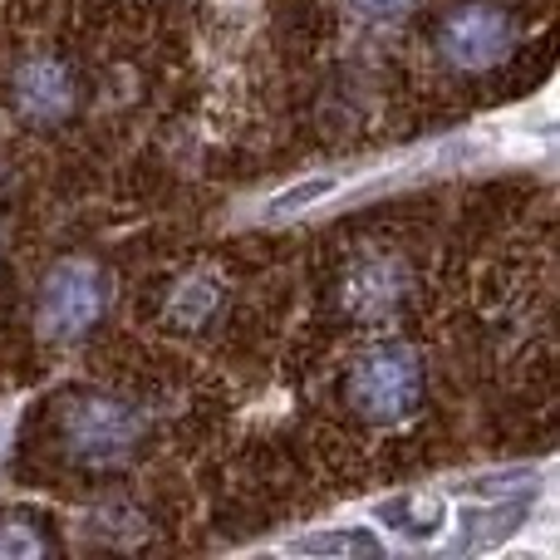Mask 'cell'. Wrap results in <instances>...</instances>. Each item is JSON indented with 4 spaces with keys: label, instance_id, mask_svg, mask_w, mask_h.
<instances>
[{
    "label": "cell",
    "instance_id": "1",
    "mask_svg": "<svg viewBox=\"0 0 560 560\" xmlns=\"http://www.w3.org/2000/svg\"><path fill=\"white\" fill-rule=\"evenodd\" d=\"M55 438L79 472H124L153 443V418L118 388H74L55 408Z\"/></svg>",
    "mask_w": 560,
    "mask_h": 560
},
{
    "label": "cell",
    "instance_id": "2",
    "mask_svg": "<svg viewBox=\"0 0 560 560\" xmlns=\"http://www.w3.org/2000/svg\"><path fill=\"white\" fill-rule=\"evenodd\" d=\"M108 305H114V276H108V266L98 256L69 252L59 261H49V271L39 276L30 319H35L39 345L79 349L89 335H98V325L108 319Z\"/></svg>",
    "mask_w": 560,
    "mask_h": 560
},
{
    "label": "cell",
    "instance_id": "3",
    "mask_svg": "<svg viewBox=\"0 0 560 560\" xmlns=\"http://www.w3.org/2000/svg\"><path fill=\"white\" fill-rule=\"evenodd\" d=\"M339 398L354 418L374 428H394L413 418L428 398V364L413 345L378 339L364 354H354L339 374Z\"/></svg>",
    "mask_w": 560,
    "mask_h": 560
},
{
    "label": "cell",
    "instance_id": "4",
    "mask_svg": "<svg viewBox=\"0 0 560 560\" xmlns=\"http://www.w3.org/2000/svg\"><path fill=\"white\" fill-rule=\"evenodd\" d=\"M516 39L522 25L506 0H457L433 30V55L453 74H487L512 59Z\"/></svg>",
    "mask_w": 560,
    "mask_h": 560
},
{
    "label": "cell",
    "instance_id": "5",
    "mask_svg": "<svg viewBox=\"0 0 560 560\" xmlns=\"http://www.w3.org/2000/svg\"><path fill=\"white\" fill-rule=\"evenodd\" d=\"M5 104L20 128H35V133L65 128V124H74L79 104H84V74L59 49H25L10 65Z\"/></svg>",
    "mask_w": 560,
    "mask_h": 560
},
{
    "label": "cell",
    "instance_id": "6",
    "mask_svg": "<svg viewBox=\"0 0 560 560\" xmlns=\"http://www.w3.org/2000/svg\"><path fill=\"white\" fill-rule=\"evenodd\" d=\"M413 295V266L398 252H359L339 276V310L349 325H394Z\"/></svg>",
    "mask_w": 560,
    "mask_h": 560
},
{
    "label": "cell",
    "instance_id": "7",
    "mask_svg": "<svg viewBox=\"0 0 560 560\" xmlns=\"http://www.w3.org/2000/svg\"><path fill=\"white\" fill-rule=\"evenodd\" d=\"M226 300H232L226 276L217 266H197V271L177 276L163 290V329H173V335H207L226 315Z\"/></svg>",
    "mask_w": 560,
    "mask_h": 560
},
{
    "label": "cell",
    "instance_id": "8",
    "mask_svg": "<svg viewBox=\"0 0 560 560\" xmlns=\"http://www.w3.org/2000/svg\"><path fill=\"white\" fill-rule=\"evenodd\" d=\"M526 512H532V497H512V502H497V506H472L463 512V532L453 536V551L457 556H472V551H492L502 546L506 536H516L526 526Z\"/></svg>",
    "mask_w": 560,
    "mask_h": 560
},
{
    "label": "cell",
    "instance_id": "9",
    "mask_svg": "<svg viewBox=\"0 0 560 560\" xmlns=\"http://www.w3.org/2000/svg\"><path fill=\"white\" fill-rule=\"evenodd\" d=\"M443 516L447 512H443V502H438V497H418V492L374 506V522H384L388 532L408 536V541H433V536L443 532Z\"/></svg>",
    "mask_w": 560,
    "mask_h": 560
},
{
    "label": "cell",
    "instance_id": "10",
    "mask_svg": "<svg viewBox=\"0 0 560 560\" xmlns=\"http://www.w3.org/2000/svg\"><path fill=\"white\" fill-rule=\"evenodd\" d=\"M290 556H345V560H364V556H384V541L364 526H339V532H315V536H295L285 546Z\"/></svg>",
    "mask_w": 560,
    "mask_h": 560
},
{
    "label": "cell",
    "instance_id": "11",
    "mask_svg": "<svg viewBox=\"0 0 560 560\" xmlns=\"http://www.w3.org/2000/svg\"><path fill=\"white\" fill-rule=\"evenodd\" d=\"M143 512L128 502H104L94 506V512L84 516V536L98 546H138V536H143Z\"/></svg>",
    "mask_w": 560,
    "mask_h": 560
},
{
    "label": "cell",
    "instance_id": "12",
    "mask_svg": "<svg viewBox=\"0 0 560 560\" xmlns=\"http://www.w3.org/2000/svg\"><path fill=\"white\" fill-rule=\"evenodd\" d=\"M49 532H39L30 516L20 512H0V560H35L49 556Z\"/></svg>",
    "mask_w": 560,
    "mask_h": 560
},
{
    "label": "cell",
    "instance_id": "13",
    "mask_svg": "<svg viewBox=\"0 0 560 560\" xmlns=\"http://www.w3.org/2000/svg\"><path fill=\"white\" fill-rule=\"evenodd\" d=\"M335 192V183L329 177H310V183H300V187H290V192H280L266 202V217H295L305 202H319V197H329Z\"/></svg>",
    "mask_w": 560,
    "mask_h": 560
},
{
    "label": "cell",
    "instance_id": "14",
    "mask_svg": "<svg viewBox=\"0 0 560 560\" xmlns=\"http://www.w3.org/2000/svg\"><path fill=\"white\" fill-rule=\"evenodd\" d=\"M349 10H354L364 25H398V20H408L423 0H345Z\"/></svg>",
    "mask_w": 560,
    "mask_h": 560
},
{
    "label": "cell",
    "instance_id": "15",
    "mask_svg": "<svg viewBox=\"0 0 560 560\" xmlns=\"http://www.w3.org/2000/svg\"><path fill=\"white\" fill-rule=\"evenodd\" d=\"M0 271H5V242H0Z\"/></svg>",
    "mask_w": 560,
    "mask_h": 560
}]
</instances>
